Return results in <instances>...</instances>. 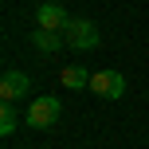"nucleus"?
Instances as JSON below:
<instances>
[{
  "label": "nucleus",
  "instance_id": "1",
  "mask_svg": "<svg viewBox=\"0 0 149 149\" xmlns=\"http://www.w3.org/2000/svg\"><path fill=\"white\" fill-rule=\"evenodd\" d=\"M59 114H63V106H59V98H55V94L31 98L28 114H24V126H31V130H47V126H55V122H59Z\"/></svg>",
  "mask_w": 149,
  "mask_h": 149
},
{
  "label": "nucleus",
  "instance_id": "2",
  "mask_svg": "<svg viewBox=\"0 0 149 149\" xmlns=\"http://www.w3.org/2000/svg\"><path fill=\"white\" fill-rule=\"evenodd\" d=\"M36 28H47V31H67L71 28V16L63 4H55V0H47V4L36 8Z\"/></svg>",
  "mask_w": 149,
  "mask_h": 149
},
{
  "label": "nucleus",
  "instance_id": "3",
  "mask_svg": "<svg viewBox=\"0 0 149 149\" xmlns=\"http://www.w3.org/2000/svg\"><path fill=\"white\" fill-rule=\"evenodd\" d=\"M67 47H74V51H94L98 47V28L90 20H71L67 28Z\"/></svg>",
  "mask_w": 149,
  "mask_h": 149
},
{
  "label": "nucleus",
  "instance_id": "4",
  "mask_svg": "<svg viewBox=\"0 0 149 149\" xmlns=\"http://www.w3.org/2000/svg\"><path fill=\"white\" fill-rule=\"evenodd\" d=\"M90 94H98V98H122L126 94V79H122L118 71H94Z\"/></svg>",
  "mask_w": 149,
  "mask_h": 149
},
{
  "label": "nucleus",
  "instance_id": "5",
  "mask_svg": "<svg viewBox=\"0 0 149 149\" xmlns=\"http://www.w3.org/2000/svg\"><path fill=\"white\" fill-rule=\"evenodd\" d=\"M28 90H31V79L24 71H8L4 79H0V98H4V102H20Z\"/></svg>",
  "mask_w": 149,
  "mask_h": 149
},
{
  "label": "nucleus",
  "instance_id": "6",
  "mask_svg": "<svg viewBox=\"0 0 149 149\" xmlns=\"http://www.w3.org/2000/svg\"><path fill=\"white\" fill-rule=\"evenodd\" d=\"M90 79L94 74H86V67H63L59 71V86H67V90H90Z\"/></svg>",
  "mask_w": 149,
  "mask_h": 149
},
{
  "label": "nucleus",
  "instance_id": "7",
  "mask_svg": "<svg viewBox=\"0 0 149 149\" xmlns=\"http://www.w3.org/2000/svg\"><path fill=\"white\" fill-rule=\"evenodd\" d=\"M31 43H36L39 51H59V47L67 43V36H63V31H47V28H36V31H31Z\"/></svg>",
  "mask_w": 149,
  "mask_h": 149
},
{
  "label": "nucleus",
  "instance_id": "8",
  "mask_svg": "<svg viewBox=\"0 0 149 149\" xmlns=\"http://www.w3.org/2000/svg\"><path fill=\"white\" fill-rule=\"evenodd\" d=\"M16 126H20L16 102H4V106H0V134H4V137H12V134H16Z\"/></svg>",
  "mask_w": 149,
  "mask_h": 149
}]
</instances>
